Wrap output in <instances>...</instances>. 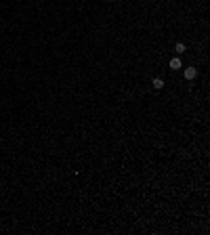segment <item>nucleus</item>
<instances>
[{"mask_svg": "<svg viewBox=\"0 0 210 235\" xmlns=\"http://www.w3.org/2000/svg\"><path fill=\"white\" fill-rule=\"evenodd\" d=\"M151 84H153V88H156V91H162V88H164V80H162V78H153V82H151Z\"/></svg>", "mask_w": 210, "mask_h": 235, "instance_id": "nucleus-3", "label": "nucleus"}, {"mask_svg": "<svg viewBox=\"0 0 210 235\" xmlns=\"http://www.w3.org/2000/svg\"><path fill=\"white\" fill-rule=\"evenodd\" d=\"M195 76H198V69H195V67H187V69H185V78H187V80H193Z\"/></svg>", "mask_w": 210, "mask_h": 235, "instance_id": "nucleus-1", "label": "nucleus"}, {"mask_svg": "<svg viewBox=\"0 0 210 235\" xmlns=\"http://www.w3.org/2000/svg\"><path fill=\"white\" fill-rule=\"evenodd\" d=\"M174 50H176L179 55H183V52H185V44H183V42H176V46H174Z\"/></svg>", "mask_w": 210, "mask_h": 235, "instance_id": "nucleus-4", "label": "nucleus"}, {"mask_svg": "<svg viewBox=\"0 0 210 235\" xmlns=\"http://www.w3.org/2000/svg\"><path fill=\"white\" fill-rule=\"evenodd\" d=\"M183 65H181V59L179 57H174V59H170V69H181Z\"/></svg>", "mask_w": 210, "mask_h": 235, "instance_id": "nucleus-2", "label": "nucleus"}]
</instances>
